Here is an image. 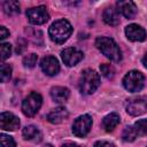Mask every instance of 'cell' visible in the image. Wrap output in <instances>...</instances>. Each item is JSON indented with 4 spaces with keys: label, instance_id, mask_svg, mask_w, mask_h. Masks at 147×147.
<instances>
[{
    "label": "cell",
    "instance_id": "21",
    "mask_svg": "<svg viewBox=\"0 0 147 147\" xmlns=\"http://www.w3.org/2000/svg\"><path fill=\"white\" fill-rule=\"evenodd\" d=\"M133 129L137 136H147V119H140L136 122Z\"/></svg>",
    "mask_w": 147,
    "mask_h": 147
},
{
    "label": "cell",
    "instance_id": "24",
    "mask_svg": "<svg viewBox=\"0 0 147 147\" xmlns=\"http://www.w3.org/2000/svg\"><path fill=\"white\" fill-rule=\"evenodd\" d=\"M137 134H136V131L133 129V126H126L123 131V134H122V138L124 141H133L136 139Z\"/></svg>",
    "mask_w": 147,
    "mask_h": 147
},
{
    "label": "cell",
    "instance_id": "26",
    "mask_svg": "<svg viewBox=\"0 0 147 147\" xmlns=\"http://www.w3.org/2000/svg\"><path fill=\"white\" fill-rule=\"evenodd\" d=\"M0 53H1V60H6L11 54V46L8 42H2L0 45Z\"/></svg>",
    "mask_w": 147,
    "mask_h": 147
},
{
    "label": "cell",
    "instance_id": "9",
    "mask_svg": "<svg viewBox=\"0 0 147 147\" xmlns=\"http://www.w3.org/2000/svg\"><path fill=\"white\" fill-rule=\"evenodd\" d=\"M0 126L6 131H15L20 126V121L11 113L3 111L0 115Z\"/></svg>",
    "mask_w": 147,
    "mask_h": 147
},
{
    "label": "cell",
    "instance_id": "30",
    "mask_svg": "<svg viewBox=\"0 0 147 147\" xmlns=\"http://www.w3.org/2000/svg\"><path fill=\"white\" fill-rule=\"evenodd\" d=\"M94 147H115V146L108 141H98L94 144Z\"/></svg>",
    "mask_w": 147,
    "mask_h": 147
},
{
    "label": "cell",
    "instance_id": "28",
    "mask_svg": "<svg viewBox=\"0 0 147 147\" xmlns=\"http://www.w3.org/2000/svg\"><path fill=\"white\" fill-rule=\"evenodd\" d=\"M9 36V31L5 26H0V39L3 40Z\"/></svg>",
    "mask_w": 147,
    "mask_h": 147
},
{
    "label": "cell",
    "instance_id": "2",
    "mask_svg": "<svg viewBox=\"0 0 147 147\" xmlns=\"http://www.w3.org/2000/svg\"><path fill=\"white\" fill-rule=\"evenodd\" d=\"M72 32L71 24L67 20H59L54 22L49 28V37L57 44L64 42Z\"/></svg>",
    "mask_w": 147,
    "mask_h": 147
},
{
    "label": "cell",
    "instance_id": "11",
    "mask_svg": "<svg viewBox=\"0 0 147 147\" xmlns=\"http://www.w3.org/2000/svg\"><path fill=\"white\" fill-rule=\"evenodd\" d=\"M40 67H41L42 71L46 75H48V76H54L60 70L59 61L54 56H46V57H44L41 60V62H40Z\"/></svg>",
    "mask_w": 147,
    "mask_h": 147
},
{
    "label": "cell",
    "instance_id": "31",
    "mask_svg": "<svg viewBox=\"0 0 147 147\" xmlns=\"http://www.w3.org/2000/svg\"><path fill=\"white\" fill-rule=\"evenodd\" d=\"M62 147H79V146H77V145H75V144H70V142H68V144H64Z\"/></svg>",
    "mask_w": 147,
    "mask_h": 147
},
{
    "label": "cell",
    "instance_id": "14",
    "mask_svg": "<svg viewBox=\"0 0 147 147\" xmlns=\"http://www.w3.org/2000/svg\"><path fill=\"white\" fill-rule=\"evenodd\" d=\"M52 99L57 103H64L69 98V90L62 86H55L51 90Z\"/></svg>",
    "mask_w": 147,
    "mask_h": 147
},
{
    "label": "cell",
    "instance_id": "29",
    "mask_svg": "<svg viewBox=\"0 0 147 147\" xmlns=\"http://www.w3.org/2000/svg\"><path fill=\"white\" fill-rule=\"evenodd\" d=\"M25 45H26L25 41H23V40H17V48H16L17 54H20V53H22V52L24 51Z\"/></svg>",
    "mask_w": 147,
    "mask_h": 147
},
{
    "label": "cell",
    "instance_id": "27",
    "mask_svg": "<svg viewBox=\"0 0 147 147\" xmlns=\"http://www.w3.org/2000/svg\"><path fill=\"white\" fill-rule=\"evenodd\" d=\"M0 141H1V147H16V144L14 139L9 136L1 134L0 136Z\"/></svg>",
    "mask_w": 147,
    "mask_h": 147
},
{
    "label": "cell",
    "instance_id": "3",
    "mask_svg": "<svg viewBox=\"0 0 147 147\" xmlns=\"http://www.w3.org/2000/svg\"><path fill=\"white\" fill-rule=\"evenodd\" d=\"M100 85L99 75L92 70L86 69L83 71L80 80H79V90L83 94H92Z\"/></svg>",
    "mask_w": 147,
    "mask_h": 147
},
{
    "label": "cell",
    "instance_id": "16",
    "mask_svg": "<svg viewBox=\"0 0 147 147\" xmlns=\"http://www.w3.org/2000/svg\"><path fill=\"white\" fill-rule=\"evenodd\" d=\"M68 117V111L65 108L63 107H59L54 110H52L49 114H48V121L53 124H59L61 122H63L65 118Z\"/></svg>",
    "mask_w": 147,
    "mask_h": 147
},
{
    "label": "cell",
    "instance_id": "1",
    "mask_svg": "<svg viewBox=\"0 0 147 147\" xmlns=\"http://www.w3.org/2000/svg\"><path fill=\"white\" fill-rule=\"evenodd\" d=\"M95 46L101 51L103 55L114 62H118L122 59V52L116 42L108 37H99L95 40Z\"/></svg>",
    "mask_w": 147,
    "mask_h": 147
},
{
    "label": "cell",
    "instance_id": "25",
    "mask_svg": "<svg viewBox=\"0 0 147 147\" xmlns=\"http://www.w3.org/2000/svg\"><path fill=\"white\" fill-rule=\"evenodd\" d=\"M37 60H38V55L34 54V53H31V54H28L23 59V63L28 68H33L36 65V63H37Z\"/></svg>",
    "mask_w": 147,
    "mask_h": 147
},
{
    "label": "cell",
    "instance_id": "10",
    "mask_svg": "<svg viewBox=\"0 0 147 147\" xmlns=\"http://www.w3.org/2000/svg\"><path fill=\"white\" fill-rule=\"evenodd\" d=\"M61 57L68 67H72L83 59V53L76 48H65L64 51H62Z\"/></svg>",
    "mask_w": 147,
    "mask_h": 147
},
{
    "label": "cell",
    "instance_id": "19",
    "mask_svg": "<svg viewBox=\"0 0 147 147\" xmlns=\"http://www.w3.org/2000/svg\"><path fill=\"white\" fill-rule=\"evenodd\" d=\"M25 33H26L28 38L33 44H37V45H41L42 44V33H41V31L32 29V28H26L25 29Z\"/></svg>",
    "mask_w": 147,
    "mask_h": 147
},
{
    "label": "cell",
    "instance_id": "17",
    "mask_svg": "<svg viewBox=\"0 0 147 147\" xmlns=\"http://www.w3.org/2000/svg\"><path fill=\"white\" fill-rule=\"evenodd\" d=\"M119 123V116L116 113H111L107 115L102 121V126L106 131H113Z\"/></svg>",
    "mask_w": 147,
    "mask_h": 147
},
{
    "label": "cell",
    "instance_id": "33",
    "mask_svg": "<svg viewBox=\"0 0 147 147\" xmlns=\"http://www.w3.org/2000/svg\"><path fill=\"white\" fill-rule=\"evenodd\" d=\"M44 147H53L52 145H46V146H44Z\"/></svg>",
    "mask_w": 147,
    "mask_h": 147
},
{
    "label": "cell",
    "instance_id": "6",
    "mask_svg": "<svg viewBox=\"0 0 147 147\" xmlns=\"http://www.w3.org/2000/svg\"><path fill=\"white\" fill-rule=\"evenodd\" d=\"M91 126H92V118L88 115H82L74 122L72 132L75 136L82 138L90 132Z\"/></svg>",
    "mask_w": 147,
    "mask_h": 147
},
{
    "label": "cell",
    "instance_id": "23",
    "mask_svg": "<svg viewBox=\"0 0 147 147\" xmlns=\"http://www.w3.org/2000/svg\"><path fill=\"white\" fill-rule=\"evenodd\" d=\"M100 70H101V74L106 77V78H113L114 75H115V69L111 64H108V63H103L100 65Z\"/></svg>",
    "mask_w": 147,
    "mask_h": 147
},
{
    "label": "cell",
    "instance_id": "5",
    "mask_svg": "<svg viewBox=\"0 0 147 147\" xmlns=\"http://www.w3.org/2000/svg\"><path fill=\"white\" fill-rule=\"evenodd\" d=\"M124 87L130 92H138L144 86V76L141 72L137 70H132L127 72L123 79Z\"/></svg>",
    "mask_w": 147,
    "mask_h": 147
},
{
    "label": "cell",
    "instance_id": "12",
    "mask_svg": "<svg viewBox=\"0 0 147 147\" xmlns=\"http://www.w3.org/2000/svg\"><path fill=\"white\" fill-rule=\"evenodd\" d=\"M125 34L129 40L132 41H142L146 39V31L137 24H130L125 28Z\"/></svg>",
    "mask_w": 147,
    "mask_h": 147
},
{
    "label": "cell",
    "instance_id": "22",
    "mask_svg": "<svg viewBox=\"0 0 147 147\" xmlns=\"http://www.w3.org/2000/svg\"><path fill=\"white\" fill-rule=\"evenodd\" d=\"M11 76V67L9 64L2 63L1 64V70H0V78L2 83H6L7 80H9Z\"/></svg>",
    "mask_w": 147,
    "mask_h": 147
},
{
    "label": "cell",
    "instance_id": "15",
    "mask_svg": "<svg viewBox=\"0 0 147 147\" xmlns=\"http://www.w3.org/2000/svg\"><path fill=\"white\" fill-rule=\"evenodd\" d=\"M103 21L108 25H117L119 23V16H118V9H115L113 7H108L103 11Z\"/></svg>",
    "mask_w": 147,
    "mask_h": 147
},
{
    "label": "cell",
    "instance_id": "7",
    "mask_svg": "<svg viewBox=\"0 0 147 147\" xmlns=\"http://www.w3.org/2000/svg\"><path fill=\"white\" fill-rule=\"evenodd\" d=\"M126 111L132 116H138L147 111V96H139L127 101Z\"/></svg>",
    "mask_w": 147,
    "mask_h": 147
},
{
    "label": "cell",
    "instance_id": "13",
    "mask_svg": "<svg viewBox=\"0 0 147 147\" xmlns=\"http://www.w3.org/2000/svg\"><path fill=\"white\" fill-rule=\"evenodd\" d=\"M118 11L123 14L126 18H133L137 14V7L132 1H118L117 2Z\"/></svg>",
    "mask_w": 147,
    "mask_h": 147
},
{
    "label": "cell",
    "instance_id": "20",
    "mask_svg": "<svg viewBox=\"0 0 147 147\" xmlns=\"http://www.w3.org/2000/svg\"><path fill=\"white\" fill-rule=\"evenodd\" d=\"M2 8H3V11L8 15H14V14L20 13V3L14 0L5 1L2 3Z\"/></svg>",
    "mask_w": 147,
    "mask_h": 147
},
{
    "label": "cell",
    "instance_id": "4",
    "mask_svg": "<svg viewBox=\"0 0 147 147\" xmlns=\"http://www.w3.org/2000/svg\"><path fill=\"white\" fill-rule=\"evenodd\" d=\"M41 102H42L41 95L37 92H31L22 102V110H23L24 115H26L29 117L34 116L39 110Z\"/></svg>",
    "mask_w": 147,
    "mask_h": 147
},
{
    "label": "cell",
    "instance_id": "18",
    "mask_svg": "<svg viewBox=\"0 0 147 147\" xmlns=\"http://www.w3.org/2000/svg\"><path fill=\"white\" fill-rule=\"evenodd\" d=\"M23 137L26 140H33V141H39L41 139V133L40 131L33 126V125H28L23 129Z\"/></svg>",
    "mask_w": 147,
    "mask_h": 147
},
{
    "label": "cell",
    "instance_id": "32",
    "mask_svg": "<svg viewBox=\"0 0 147 147\" xmlns=\"http://www.w3.org/2000/svg\"><path fill=\"white\" fill-rule=\"evenodd\" d=\"M142 63H144V65L147 68V54L144 56V59H142Z\"/></svg>",
    "mask_w": 147,
    "mask_h": 147
},
{
    "label": "cell",
    "instance_id": "8",
    "mask_svg": "<svg viewBox=\"0 0 147 147\" xmlns=\"http://www.w3.org/2000/svg\"><path fill=\"white\" fill-rule=\"evenodd\" d=\"M26 16L30 23L32 24H44L48 21V13L46 10V7L39 6L34 8H30L26 10Z\"/></svg>",
    "mask_w": 147,
    "mask_h": 147
}]
</instances>
